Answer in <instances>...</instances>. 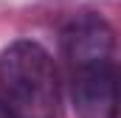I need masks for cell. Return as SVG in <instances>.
<instances>
[{
	"label": "cell",
	"instance_id": "cell-1",
	"mask_svg": "<svg viewBox=\"0 0 121 118\" xmlns=\"http://www.w3.org/2000/svg\"><path fill=\"white\" fill-rule=\"evenodd\" d=\"M0 98L14 118H56L59 73L54 56L34 39H14L0 54Z\"/></svg>",
	"mask_w": 121,
	"mask_h": 118
},
{
	"label": "cell",
	"instance_id": "cell-2",
	"mask_svg": "<svg viewBox=\"0 0 121 118\" xmlns=\"http://www.w3.org/2000/svg\"><path fill=\"white\" fill-rule=\"evenodd\" d=\"M68 84L76 118H118L116 56L68 65Z\"/></svg>",
	"mask_w": 121,
	"mask_h": 118
},
{
	"label": "cell",
	"instance_id": "cell-3",
	"mask_svg": "<svg viewBox=\"0 0 121 118\" xmlns=\"http://www.w3.org/2000/svg\"><path fill=\"white\" fill-rule=\"evenodd\" d=\"M0 118H14V113L6 107V101H3V98H0Z\"/></svg>",
	"mask_w": 121,
	"mask_h": 118
}]
</instances>
